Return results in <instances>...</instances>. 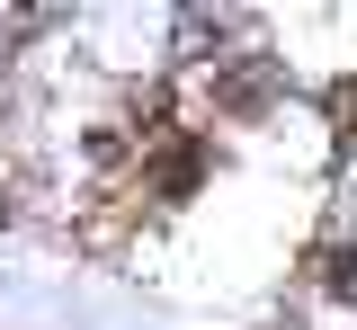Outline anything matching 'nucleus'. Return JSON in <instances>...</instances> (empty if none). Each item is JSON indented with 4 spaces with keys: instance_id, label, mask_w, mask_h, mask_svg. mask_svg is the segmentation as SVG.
I'll return each mask as SVG.
<instances>
[{
    "instance_id": "f03ea898",
    "label": "nucleus",
    "mask_w": 357,
    "mask_h": 330,
    "mask_svg": "<svg viewBox=\"0 0 357 330\" xmlns=\"http://www.w3.org/2000/svg\"><path fill=\"white\" fill-rule=\"evenodd\" d=\"M331 294H349V304H357V250H340V259H331Z\"/></svg>"
},
{
    "instance_id": "f257e3e1",
    "label": "nucleus",
    "mask_w": 357,
    "mask_h": 330,
    "mask_svg": "<svg viewBox=\"0 0 357 330\" xmlns=\"http://www.w3.org/2000/svg\"><path fill=\"white\" fill-rule=\"evenodd\" d=\"M197 170H206V143H178L170 161H161V188H170V196H188V188H197Z\"/></svg>"
}]
</instances>
